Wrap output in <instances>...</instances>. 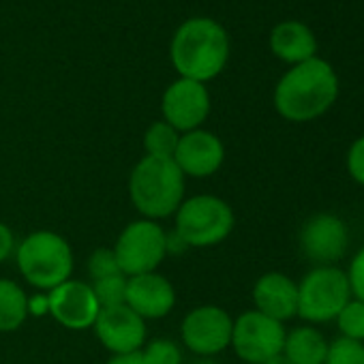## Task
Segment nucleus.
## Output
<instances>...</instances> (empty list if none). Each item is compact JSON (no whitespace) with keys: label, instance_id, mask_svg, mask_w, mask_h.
<instances>
[{"label":"nucleus","instance_id":"2f4dec72","mask_svg":"<svg viewBox=\"0 0 364 364\" xmlns=\"http://www.w3.org/2000/svg\"><path fill=\"white\" fill-rule=\"evenodd\" d=\"M193 364H217L215 360H210V358H200V360H196Z\"/></svg>","mask_w":364,"mask_h":364},{"label":"nucleus","instance_id":"dca6fc26","mask_svg":"<svg viewBox=\"0 0 364 364\" xmlns=\"http://www.w3.org/2000/svg\"><path fill=\"white\" fill-rule=\"evenodd\" d=\"M253 304L283 323L298 315V283L283 272H266L253 285Z\"/></svg>","mask_w":364,"mask_h":364},{"label":"nucleus","instance_id":"bb28decb","mask_svg":"<svg viewBox=\"0 0 364 364\" xmlns=\"http://www.w3.org/2000/svg\"><path fill=\"white\" fill-rule=\"evenodd\" d=\"M351 287V296L364 302V247L358 249L353 259L349 262V268L345 270Z\"/></svg>","mask_w":364,"mask_h":364},{"label":"nucleus","instance_id":"0eeeda50","mask_svg":"<svg viewBox=\"0 0 364 364\" xmlns=\"http://www.w3.org/2000/svg\"><path fill=\"white\" fill-rule=\"evenodd\" d=\"M114 255L127 277L154 272L167 255V234L154 221H133L118 236Z\"/></svg>","mask_w":364,"mask_h":364},{"label":"nucleus","instance_id":"c85d7f7f","mask_svg":"<svg viewBox=\"0 0 364 364\" xmlns=\"http://www.w3.org/2000/svg\"><path fill=\"white\" fill-rule=\"evenodd\" d=\"M28 313H33V315H46V313H50L48 296H35L33 300H28Z\"/></svg>","mask_w":364,"mask_h":364},{"label":"nucleus","instance_id":"cd10ccee","mask_svg":"<svg viewBox=\"0 0 364 364\" xmlns=\"http://www.w3.org/2000/svg\"><path fill=\"white\" fill-rule=\"evenodd\" d=\"M14 249H16L14 232L5 223H0V264H3L5 259H9V255L14 253Z\"/></svg>","mask_w":364,"mask_h":364},{"label":"nucleus","instance_id":"4468645a","mask_svg":"<svg viewBox=\"0 0 364 364\" xmlns=\"http://www.w3.org/2000/svg\"><path fill=\"white\" fill-rule=\"evenodd\" d=\"M171 159L185 176L208 178L221 169L225 161V146L215 133L196 129L180 135V141Z\"/></svg>","mask_w":364,"mask_h":364},{"label":"nucleus","instance_id":"a211bd4d","mask_svg":"<svg viewBox=\"0 0 364 364\" xmlns=\"http://www.w3.org/2000/svg\"><path fill=\"white\" fill-rule=\"evenodd\" d=\"M291 364H323L328 353V341L326 336L311 323L291 328L285 334L283 351H281Z\"/></svg>","mask_w":364,"mask_h":364},{"label":"nucleus","instance_id":"f03ea898","mask_svg":"<svg viewBox=\"0 0 364 364\" xmlns=\"http://www.w3.org/2000/svg\"><path fill=\"white\" fill-rule=\"evenodd\" d=\"M338 97V77L334 69L311 58L294 65L274 88V107L289 122H311L323 116Z\"/></svg>","mask_w":364,"mask_h":364},{"label":"nucleus","instance_id":"2eb2a0df","mask_svg":"<svg viewBox=\"0 0 364 364\" xmlns=\"http://www.w3.org/2000/svg\"><path fill=\"white\" fill-rule=\"evenodd\" d=\"M124 304L141 319H161L173 309L176 291L173 285L156 272L137 274L127 279Z\"/></svg>","mask_w":364,"mask_h":364},{"label":"nucleus","instance_id":"1a4fd4ad","mask_svg":"<svg viewBox=\"0 0 364 364\" xmlns=\"http://www.w3.org/2000/svg\"><path fill=\"white\" fill-rule=\"evenodd\" d=\"M298 242L304 257L315 266H336L349 249V230L341 217L317 213L302 223Z\"/></svg>","mask_w":364,"mask_h":364},{"label":"nucleus","instance_id":"39448f33","mask_svg":"<svg viewBox=\"0 0 364 364\" xmlns=\"http://www.w3.org/2000/svg\"><path fill=\"white\" fill-rule=\"evenodd\" d=\"M236 225L232 206L215 196H196L176 210V236L189 247L206 249L221 245Z\"/></svg>","mask_w":364,"mask_h":364},{"label":"nucleus","instance_id":"412c9836","mask_svg":"<svg viewBox=\"0 0 364 364\" xmlns=\"http://www.w3.org/2000/svg\"><path fill=\"white\" fill-rule=\"evenodd\" d=\"M334 321H336L341 336L364 343V302L362 300L351 298L343 306V311L336 315Z\"/></svg>","mask_w":364,"mask_h":364},{"label":"nucleus","instance_id":"9d476101","mask_svg":"<svg viewBox=\"0 0 364 364\" xmlns=\"http://www.w3.org/2000/svg\"><path fill=\"white\" fill-rule=\"evenodd\" d=\"M234 319L228 311L215 304H204L193 309L180 326L182 343L200 358H210L221 353L232 345Z\"/></svg>","mask_w":364,"mask_h":364},{"label":"nucleus","instance_id":"6ab92c4d","mask_svg":"<svg viewBox=\"0 0 364 364\" xmlns=\"http://www.w3.org/2000/svg\"><path fill=\"white\" fill-rule=\"evenodd\" d=\"M26 317L28 298L24 289L9 279H0V332H16Z\"/></svg>","mask_w":364,"mask_h":364},{"label":"nucleus","instance_id":"ddd939ff","mask_svg":"<svg viewBox=\"0 0 364 364\" xmlns=\"http://www.w3.org/2000/svg\"><path fill=\"white\" fill-rule=\"evenodd\" d=\"M95 332L114 355L137 353L146 341L144 319L127 304L101 309L95 321Z\"/></svg>","mask_w":364,"mask_h":364},{"label":"nucleus","instance_id":"c756f323","mask_svg":"<svg viewBox=\"0 0 364 364\" xmlns=\"http://www.w3.org/2000/svg\"><path fill=\"white\" fill-rule=\"evenodd\" d=\"M107 364H144V362L137 351V353H127V355H114Z\"/></svg>","mask_w":364,"mask_h":364},{"label":"nucleus","instance_id":"423d86ee","mask_svg":"<svg viewBox=\"0 0 364 364\" xmlns=\"http://www.w3.org/2000/svg\"><path fill=\"white\" fill-rule=\"evenodd\" d=\"M351 298L345 270L338 266H315L298 283V317L311 326L334 321Z\"/></svg>","mask_w":364,"mask_h":364},{"label":"nucleus","instance_id":"7ed1b4c3","mask_svg":"<svg viewBox=\"0 0 364 364\" xmlns=\"http://www.w3.org/2000/svg\"><path fill=\"white\" fill-rule=\"evenodd\" d=\"M129 196L148 221L171 217L185 196V173L169 156L146 154L131 171Z\"/></svg>","mask_w":364,"mask_h":364},{"label":"nucleus","instance_id":"aec40b11","mask_svg":"<svg viewBox=\"0 0 364 364\" xmlns=\"http://www.w3.org/2000/svg\"><path fill=\"white\" fill-rule=\"evenodd\" d=\"M180 141V135L173 127H169L165 120L152 122L144 135V148L150 156H173L176 146Z\"/></svg>","mask_w":364,"mask_h":364},{"label":"nucleus","instance_id":"6e6552de","mask_svg":"<svg viewBox=\"0 0 364 364\" xmlns=\"http://www.w3.org/2000/svg\"><path fill=\"white\" fill-rule=\"evenodd\" d=\"M285 334L281 321L259 311H247L234 321L232 347L245 364H264L283 351Z\"/></svg>","mask_w":364,"mask_h":364},{"label":"nucleus","instance_id":"7c9ffc66","mask_svg":"<svg viewBox=\"0 0 364 364\" xmlns=\"http://www.w3.org/2000/svg\"><path fill=\"white\" fill-rule=\"evenodd\" d=\"M264 364H291L283 353H279V355H274V358H270L268 362H264Z\"/></svg>","mask_w":364,"mask_h":364},{"label":"nucleus","instance_id":"b1692460","mask_svg":"<svg viewBox=\"0 0 364 364\" xmlns=\"http://www.w3.org/2000/svg\"><path fill=\"white\" fill-rule=\"evenodd\" d=\"M144 364H180L182 353L178 345L169 338H154L144 349H139Z\"/></svg>","mask_w":364,"mask_h":364},{"label":"nucleus","instance_id":"9b49d317","mask_svg":"<svg viewBox=\"0 0 364 364\" xmlns=\"http://www.w3.org/2000/svg\"><path fill=\"white\" fill-rule=\"evenodd\" d=\"M163 120L178 133H189L204 124L210 114V95L206 84L178 77L171 82L161 99Z\"/></svg>","mask_w":364,"mask_h":364},{"label":"nucleus","instance_id":"5701e85b","mask_svg":"<svg viewBox=\"0 0 364 364\" xmlns=\"http://www.w3.org/2000/svg\"><path fill=\"white\" fill-rule=\"evenodd\" d=\"M323 364H364V343L345 336L330 341Z\"/></svg>","mask_w":364,"mask_h":364},{"label":"nucleus","instance_id":"393cba45","mask_svg":"<svg viewBox=\"0 0 364 364\" xmlns=\"http://www.w3.org/2000/svg\"><path fill=\"white\" fill-rule=\"evenodd\" d=\"M88 272H90L92 281L114 277V274H122L120 268H118L114 249H97L88 259Z\"/></svg>","mask_w":364,"mask_h":364},{"label":"nucleus","instance_id":"4be33fe9","mask_svg":"<svg viewBox=\"0 0 364 364\" xmlns=\"http://www.w3.org/2000/svg\"><path fill=\"white\" fill-rule=\"evenodd\" d=\"M90 287H92L101 309L124 304V294H127V279H124V274H114V277H105V279L92 281Z\"/></svg>","mask_w":364,"mask_h":364},{"label":"nucleus","instance_id":"f8f14e48","mask_svg":"<svg viewBox=\"0 0 364 364\" xmlns=\"http://www.w3.org/2000/svg\"><path fill=\"white\" fill-rule=\"evenodd\" d=\"M50 315L69 330H86L99 317V302L92 287L84 281H65L48 294Z\"/></svg>","mask_w":364,"mask_h":364},{"label":"nucleus","instance_id":"a878e982","mask_svg":"<svg viewBox=\"0 0 364 364\" xmlns=\"http://www.w3.org/2000/svg\"><path fill=\"white\" fill-rule=\"evenodd\" d=\"M345 167L355 185L364 187V135L353 139V144L349 146L345 156Z\"/></svg>","mask_w":364,"mask_h":364},{"label":"nucleus","instance_id":"f3484780","mask_svg":"<svg viewBox=\"0 0 364 364\" xmlns=\"http://www.w3.org/2000/svg\"><path fill=\"white\" fill-rule=\"evenodd\" d=\"M270 50L277 58L289 65H300L315 58L317 41L311 28L302 22H281L270 33Z\"/></svg>","mask_w":364,"mask_h":364},{"label":"nucleus","instance_id":"f257e3e1","mask_svg":"<svg viewBox=\"0 0 364 364\" xmlns=\"http://www.w3.org/2000/svg\"><path fill=\"white\" fill-rule=\"evenodd\" d=\"M169 60L180 77L206 84L215 80L230 60V37L210 18L182 22L169 43Z\"/></svg>","mask_w":364,"mask_h":364},{"label":"nucleus","instance_id":"20e7f679","mask_svg":"<svg viewBox=\"0 0 364 364\" xmlns=\"http://www.w3.org/2000/svg\"><path fill=\"white\" fill-rule=\"evenodd\" d=\"M22 277L37 289L52 291L71 279L73 253L69 242L54 232H35L26 236L16 251Z\"/></svg>","mask_w":364,"mask_h":364}]
</instances>
